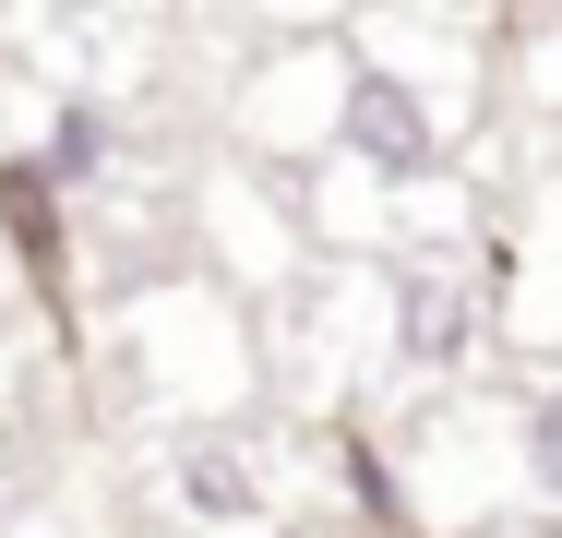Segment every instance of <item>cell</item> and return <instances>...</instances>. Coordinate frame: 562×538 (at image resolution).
I'll list each match as a JSON object with an SVG mask.
<instances>
[{
    "label": "cell",
    "instance_id": "1",
    "mask_svg": "<svg viewBox=\"0 0 562 538\" xmlns=\"http://www.w3.org/2000/svg\"><path fill=\"white\" fill-rule=\"evenodd\" d=\"M336 144L359 168H383V180H419V168H431V108L407 97L395 72H359L336 97Z\"/></svg>",
    "mask_w": 562,
    "mask_h": 538
},
{
    "label": "cell",
    "instance_id": "4",
    "mask_svg": "<svg viewBox=\"0 0 562 538\" xmlns=\"http://www.w3.org/2000/svg\"><path fill=\"white\" fill-rule=\"evenodd\" d=\"M527 503H539V515H562V383L527 407Z\"/></svg>",
    "mask_w": 562,
    "mask_h": 538
},
{
    "label": "cell",
    "instance_id": "5",
    "mask_svg": "<svg viewBox=\"0 0 562 538\" xmlns=\"http://www.w3.org/2000/svg\"><path fill=\"white\" fill-rule=\"evenodd\" d=\"M180 491H192V515H251V479H239L227 455H192V479H180Z\"/></svg>",
    "mask_w": 562,
    "mask_h": 538
},
{
    "label": "cell",
    "instance_id": "3",
    "mask_svg": "<svg viewBox=\"0 0 562 538\" xmlns=\"http://www.w3.org/2000/svg\"><path fill=\"white\" fill-rule=\"evenodd\" d=\"M97 168H109V108H97V97H72L60 120H48V156H36V180H48V192H72V180H97Z\"/></svg>",
    "mask_w": 562,
    "mask_h": 538
},
{
    "label": "cell",
    "instance_id": "2",
    "mask_svg": "<svg viewBox=\"0 0 562 538\" xmlns=\"http://www.w3.org/2000/svg\"><path fill=\"white\" fill-rule=\"evenodd\" d=\"M467 335H479V312H467L454 276H407V288H395V359H407V371H454Z\"/></svg>",
    "mask_w": 562,
    "mask_h": 538
}]
</instances>
